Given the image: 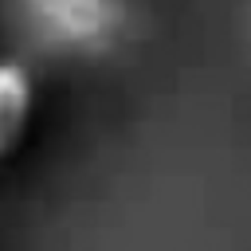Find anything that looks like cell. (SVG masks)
Masks as SVG:
<instances>
[{
  "label": "cell",
  "mask_w": 251,
  "mask_h": 251,
  "mask_svg": "<svg viewBox=\"0 0 251 251\" xmlns=\"http://www.w3.org/2000/svg\"><path fill=\"white\" fill-rule=\"evenodd\" d=\"M27 20L63 47H102L118 27L114 0H20Z\"/></svg>",
  "instance_id": "obj_1"
},
{
  "label": "cell",
  "mask_w": 251,
  "mask_h": 251,
  "mask_svg": "<svg viewBox=\"0 0 251 251\" xmlns=\"http://www.w3.org/2000/svg\"><path fill=\"white\" fill-rule=\"evenodd\" d=\"M35 114V82L24 63L0 59V157L16 153Z\"/></svg>",
  "instance_id": "obj_2"
}]
</instances>
